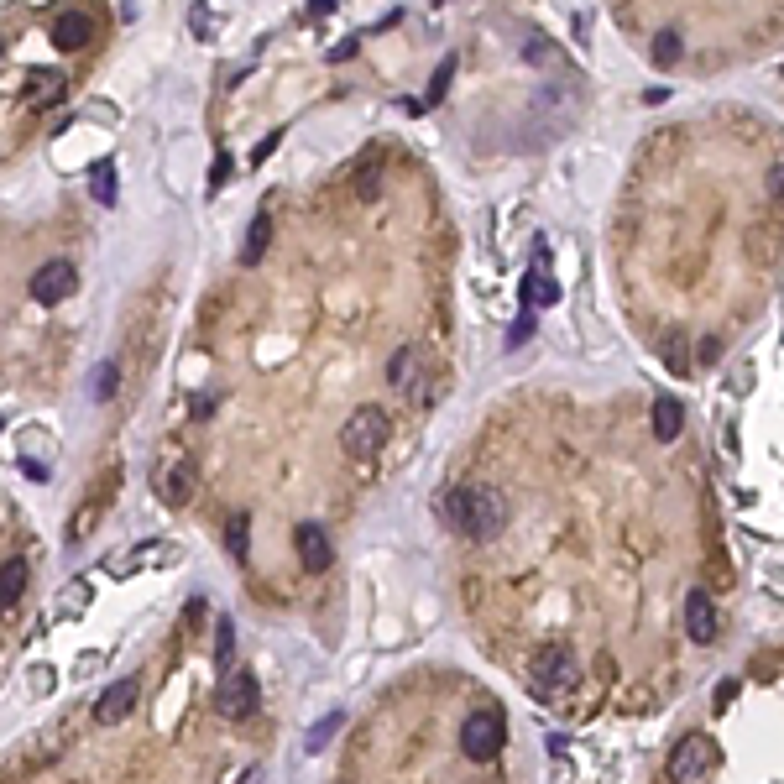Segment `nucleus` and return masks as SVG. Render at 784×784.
I'll use <instances>...</instances> for the list:
<instances>
[{
  "mask_svg": "<svg viewBox=\"0 0 784 784\" xmlns=\"http://www.w3.org/2000/svg\"><path fill=\"white\" fill-rule=\"evenodd\" d=\"M440 513H445V523L455 528L460 539L487 544V539H497L502 528H507L513 507H507V497H502L497 487H487V481H466V487H455V492L445 497Z\"/></svg>",
  "mask_w": 784,
  "mask_h": 784,
  "instance_id": "obj_1",
  "label": "nucleus"
},
{
  "mask_svg": "<svg viewBox=\"0 0 784 784\" xmlns=\"http://www.w3.org/2000/svg\"><path fill=\"white\" fill-rule=\"evenodd\" d=\"M528 680H534L539 696H565V690L581 680V664H575L570 643H544L534 654V664H528Z\"/></svg>",
  "mask_w": 784,
  "mask_h": 784,
  "instance_id": "obj_2",
  "label": "nucleus"
},
{
  "mask_svg": "<svg viewBox=\"0 0 784 784\" xmlns=\"http://www.w3.org/2000/svg\"><path fill=\"white\" fill-rule=\"evenodd\" d=\"M507 743V722H502V711L497 706H481L466 717V727H460V753L471 758V764H487V758H497Z\"/></svg>",
  "mask_w": 784,
  "mask_h": 784,
  "instance_id": "obj_3",
  "label": "nucleus"
},
{
  "mask_svg": "<svg viewBox=\"0 0 784 784\" xmlns=\"http://www.w3.org/2000/svg\"><path fill=\"white\" fill-rule=\"evenodd\" d=\"M387 434H392L387 413H382V408H372V403H361V408L351 413V419H345V429H340V445H345V455H356V460H372V455H382Z\"/></svg>",
  "mask_w": 784,
  "mask_h": 784,
  "instance_id": "obj_4",
  "label": "nucleus"
},
{
  "mask_svg": "<svg viewBox=\"0 0 784 784\" xmlns=\"http://www.w3.org/2000/svg\"><path fill=\"white\" fill-rule=\"evenodd\" d=\"M711 769H717V748H711V737L706 732L680 737L675 753H670V779L675 784H706Z\"/></svg>",
  "mask_w": 784,
  "mask_h": 784,
  "instance_id": "obj_5",
  "label": "nucleus"
},
{
  "mask_svg": "<svg viewBox=\"0 0 784 784\" xmlns=\"http://www.w3.org/2000/svg\"><path fill=\"white\" fill-rule=\"evenodd\" d=\"M257 701H262V685H257V675L236 670V675H225V680H220V696H215L220 717H230V722H246L251 711H257Z\"/></svg>",
  "mask_w": 784,
  "mask_h": 784,
  "instance_id": "obj_6",
  "label": "nucleus"
},
{
  "mask_svg": "<svg viewBox=\"0 0 784 784\" xmlns=\"http://www.w3.org/2000/svg\"><path fill=\"white\" fill-rule=\"evenodd\" d=\"M79 288V272H74V262H42L37 272H32V283H27V293L37 298V304H63L68 293Z\"/></svg>",
  "mask_w": 784,
  "mask_h": 784,
  "instance_id": "obj_7",
  "label": "nucleus"
},
{
  "mask_svg": "<svg viewBox=\"0 0 784 784\" xmlns=\"http://www.w3.org/2000/svg\"><path fill=\"white\" fill-rule=\"evenodd\" d=\"M293 549H298V565L304 570H330L335 565V544L319 523H298L293 528Z\"/></svg>",
  "mask_w": 784,
  "mask_h": 784,
  "instance_id": "obj_8",
  "label": "nucleus"
},
{
  "mask_svg": "<svg viewBox=\"0 0 784 784\" xmlns=\"http://www.w3.org/2000/svg\"><path fill=\"white\" fill-rule=\"evenodd\" d=\"M685 633H690V643H717L722 617H717V602H711L706 591H690L685 596Z\"/></svg>",
  "mask_w": 784,
  "mask_h": 784,
  "instance_id": "obj_9",
  "label": "nucleus"
},
{
  "mask_svg": "<svg viewBox=\"0 0 784 784\" xmlns=\"http://www.w3.org/2000/svg\"><path fill=\"white\" fill-rule=\"evenodd\" d=\"M136 690H142V680L136 675H126V680H115L105 696L95 701V722L100 727H115V722H126L131 717V706H136Z\"/></svg>",
  "mask_w": 784,
  "mask_h": 784,
  "instance_id": "obj_10",
  "label": "nucleus"
},
{
  "mask_svg": "<svg viewBox=\"0 0 784 784\" xmlns=\"http://www.w3.org/2000/svg\"><path fill=\"white\" fill-rule=\"evenodd\" d=\"M555 298H560V283H555V272H549L544 251H539L534 267L523 272V309H549Z\"/></svg>",
  "mask_w": 784,
  "mask_h": 784,
  "instance_id": "obj_11",
  "label": "nucleus"
},
{
  "mask_svg": "<svg viewBox=\"0 0 784 784\" xmlns=\"http://www.w3.org/2000/svg\"><path fill=\"white\" fill-rule=\"evenodd\" d=\"M387 382L398 392H419V398H424V351H419V345H403V351L387 361Z\"/></svg>",
  "mask_w": 784,
  "mask_h": 784,
  "instance_id": "obj_12",
  "label": "nucleus"
},
{
  "mask_svg": "<svg viewBox=\"0 0 784 784\" xmlns=\"http://www.w3.org/2000/svg\"><path fill=\"white\" fill-rule=\"evenodd\" d=\"M89 37H95V21H89L84 11H63V16L53 21V48H58V53L89 48Z\"/></svg>",
  "mask_w": 784,
  "mask_h": 784,
  "instance_id": "obj_13",
  "label": "nucleus"
},
{
  "mask_svg": "<svg viewBox=\"0 0 784 784\" xmlns=\"http://www.w3.org/2000/svg\"><path fill=\"white\" fill-rule=\"evenodd\" d=\"M63 68H27V105H37V110H48V105H58L63 100Z\"/></svg>",
  "mask_w": 784,
  "mask_h": 784,
  "instance_id": "obj_14",
  "label": "nucleus"
},
{
  "mask_svg": "<svg viewBox=\"0 0 784 784\" xmlns=\"http://www.w3.org/2000/svg\"><path fill=\"white\" fill-rule=\"evenodd\" d=\"M189 492H194V460H168L163 476H157V497L178 507V502H189Z\"/></svg>",
  "mask_w": 784,
  "mask_h": 784,
  "instance_id": "obj_15",
  "label": "nucleus"
},
{
  "mask_svg": "<svg viewBox=\"0 0 784 784\" xmlns=\"http://www.w3.org/2000/svg\"><path fill=\"white\" fill-rule=\"evenodd\" d=\"M680 429H685L680 398H675V392H659V398H654V440L670 445V440H680Z\"/></svg>",
  "mask_w": 784,
  "mask_h": 784,
  "instance_id": "obj_16",
  "label": "nucleus"
},
{
  "mask_svg": "<svg viewBox=\"0 0 784 784\" xmlns=\"http://www.w3.org/2000/svg\"><path fill=\"white\" fill-rule=\"evenodd\" d=\"M267 241H272V215L262 210L257 220H251V230H246V246H241V267H257V262H262V251H267Z\"/></svg>",
  "mask_w": 784,
  "mask_h": 784,
  "instance_id": "obj_17",
  "label": "nucleus"
},
{
  "mask_svg": "<svg viewBox=\"0 0 784 784\" xmlns=\"http://www.w3.org/2000/svg\"><path fill=\"white\" fill-rule=\"evenodd\" d=\"M21 591H27V560L11 555V560H6V575H0V596H6V607L21 602Z\"/></svg>",
  "mask_w": 784,
  "mask_h": 784,
  "instance_id": "obj_18",
  "label": "nucleus"
},
{
  "mask_svg": "<svg viewBox=\"0 0 784 784\" xmlns=\"http://www.w3.org/2000/svg\"><path fill=\"white\" fill-rule=\"evenodd\" d=\"M340 722H345L340 711H330L325 722H314V727H309V737H304V753H325V748H330V737L340 732Z\"/></svg>",
  "mask_w": 784,
  "mask_h": 784,
  "instance_id": "obj_19",
  "label": "nucleus"
},
{
  "mask_svg": "<svg viewBox=\"0 0 784 784\" xmlns=\"http://www.w3.org/2000/svg\"><path fill=\"white\" fill-rule=\"evenodd\" d=\"M225 544H230V560H246V549H251V518H246V513H236V518H230V528H225Z\"/></svg>",
  "mask_w": 784,
  "mask_h": 784,
  "instance_id": "obj_20",
  "label": "nucleus"
},
{
  "mask_svg": "<svg viewBox=\"0 0 784 784\" xmlns=\"http://www.w3.org/2000/svg\"><path fill=\"white\" fill-rule=\"evenodd\" d=\"M654 63H659V68H675V63H680V32H675V27H664V32L654 37Z\"/></svg>",
  "mask_w": 784,
  "mask_h": 784,
  "instance_id": "obj_21",
  "label": "nucleus"
},
{
  "mask_svg": "<svg viewBox=\"0 0 784 784\" xmlns=\"http://www.w3.org/2000/svg\"><path fill=\"white\" fill-rule=\"evenodd\" d=\"M115 382H121V372L105 361V366H95V377H89V398L95 403H105V398H115Z\"/></svg>",
  "mask_w": 784,
  "mask_h": 784,
  "instance_id": "obj_22",
  "label": "nucleus"
},
{
  "mask_svg": "<svg viewBox=\"0 0 784 784\" xmlns=\"http://www.w3.org/2000/svg\"><path fill=\"white\" fill-rule=\"evenodd\" d=\"M89 194H95L100 204H115V168L110 163H100L95 173H89Z\"/></svg>",
  "mask_w": 784,
  "mask_h": 784,
  "instance_id": "obj_23",
  "label": "nucleus"
},
{
  "mask_svg": "<svg viewBox=\"0 0 784 784\" xmlns=\"http://www.w3.org/2000/svg\"><path fill=\"white\" fill-rule=\"evenodd\" d=\"M230 654H236V628H230V617L215 622V659H220V670L230 664Z\"/></svg>",
  "mask_w": 784,
  "mask_h": 784,
  "instance_id": "obj_24",
  "label": "nucleus"
},
{
  "mask_svg": "<svg viewBox=\"0 0 784 784\" xmlns=\"http://www.w3.org/2000/svg\"><path fill=\"white\" fill-rule=\"evenodd\" d=\"M523 53H528V63H555V58H560V48H555L549 37H539V32L523 42Z\"/></svg>",
  "mask_w": 784,
  "mask_h": 784,
  "instance_id": "obj_25",
  "label": "nucleus"
},
{
  "mask_svg": "<svg viewBox=\"0 0 784 784\" xmlns=\"http://www.w3.org/2000/svg\"><path fill=\"white\" fill-rule=\"evenodd\" d=\"M450 74H455V58H445V63H440V74L429 79V100H434V105L445 100V89H450Z\"/></svg>",
  "mask_w": 784,
  "mask_h": 784,
  "instance_id": "obj_26",
  "label": "nucleus"
},
{
  "mask_svg": "<svg viewBox=\"0 0 784 784\" xmlns=\"http://www.w3.org/2000/svg\"><path fill=\"white\" fill-rule=\"evenodd\" d=\"M769 199H774V220L784 225V168L769 173Z\"/></svg>",
  "mask_w": 784,
  "mask_h": 784,
  "instance_id": "obj_27",
  "label": "nucleus"
},
{
  "mask_svg": "<svg viewBox=\"0 0 784 784\" xmlns=\"http://www.w3.org/2000/svg\"><path fill=\"white\" fill-rule=\"evenodd\" d=\"M210 413H215V392H204V398L194 403V419H210Z\"/></svg>",
  "mask_w": 784,
  "mask_h": 784,
  "instance_id": "obj_28",
  "label": "nucleus"
},
{
  "mask_svg": "<svg viewBox=\"0 0 784 784\" xmlns=\"http://www.w3.org/2000/svg\"><path fill=\"white\" fill-rule=\"evenodd\" d=\"M351 53H356V37H345V42H335V53H330V58H335V63H345Z\"/></svg>",
  "mask_w": 784,
  "mask_h": 784,
  "instance_id": "obj_29",
  "label": "nucleus"
},
{
  "mask_svg": "<svg viewBox=\"0 0 784 784\" xmlns=\"http://www.w3.org/2000/svg\"><path fill=\"white\" fill-rule=\"evenodd\" d=\"M528 330H534V319H528V314H523V319H518V325H513V330H507V340H513V345H518V340H523Z\"/></svg>",
  "mask_w": 784,
  "mask_h": 784,
  "instance_id": "obj_30",
  "label": "nucleus"
},
{
  "mask_svg": "<svg viewBox=\"0 0 784 784\" xmlns=\"http://www.w3.org/2000/svg\"><path fill=\"white\" fill-rule=\"evenodd\" d=\"M194 21H199V32L210 37V6H204V0H199V6H194Z\"/></svg>",
  "mask_w": 784,
  "mask_h": 784,
  "instance_id": "obj_31",
  "label": "nucleus"
},
{
  "mask_svg": "<svg viewBox=\"0 0 784 784\" xmlns=\"http://www.w3.org/2000/svg\"><path fill=\"white\" fill-rule=\"evenodd\" d=\"M325 11H335V0H314V6H309V16H314V21L325 16Z\"/></svg>",
  "mask_w": 784,
  "mask_h": 784,
  "instance_id": "obj_32",
  "label": "nucleus"
},
{
  "mask_svg": "<svg viewBox=\"0 0 784 784\" xmlns=\"http://www.w3.org/2000/svg\"><path fill=\"white\" fill-rule=\"evenodd\" d=\"M434 6H445V0H434Z\"/></svg>",
  "mask_w": 784,
  "mask_h": 784,
  "instance_id": "obj_33",
  "label": "nucleus"
}]
</instances>
